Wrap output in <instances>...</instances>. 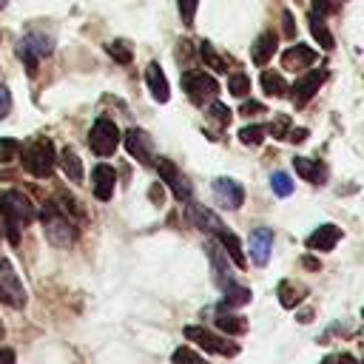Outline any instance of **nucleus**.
<instances>
[{
  "mask_svg": "<svg viewBox=\"0 0 364 364\" xmlns=\"http://www.w3.org/2000/svg\"><path fill=\"white\" fill-rule=\"evenodd\" d=\"M228 91H230L233 97H245V94L250 91V77L242 74V71L230 74V77H228Z\"/></svg>",
  "mask_w": 364,
  "mask_h": 364,
  "instance_id": "32",
  "label": "nucleus"
},
{
  "mask_svg": "<svg viewBox=\"0 0 364 364\" xmlns=\"http://www.w3.org/2000/svg\"><path fill=\"white\" fill-rule=\"evenodd\" d=\"M88 145H91V151L97 156H111L117 151V145H119V128H117V122L108 119V117H97L94 125H91V131H88Z\"/></svg>",
  "mask_w": 364,
  "mask_h": 364,
  "instance_id": "6",
  "label": "nucleus"
},
{
  "mask_svg": "<svg viewBox=\"0 0 364 364\" xmlns=\"http://www.w3.org/2000/svg\"><path fill=\"white\" fill-rule=\"evenodd\" d=\"M182 91L188 94V100L193 105H205V102L216 100L219 82L205 71H182Z\"/></svg>",
  "mask_w": 364,
  "mask_h": 364,
  "instance_id": "5",
  "label": "nucleus"
},
{
  "mask_svg": "<svg viewBox=\"0 0 364 364\" xmlns=\"http://www.w3.org/2000/svg\"><path fill=\"white\" fill-rule=\"evenodd\" d=\"M199 57H202L213 71H228V63L213 51V46H210L208 40H202V43H199Z\"/></svg>",
  "mask_w": 364,
  "mask_h": 364,
  "instance_id": "30",
  "label": "nucleus"
},
{
  "mask_svg": "<svg viewBox=\"0 0 364 364\" xmlns=\"http://www.w3.org/2000/svg\"><path fill=\"white\" fill-rule=\"evenodd\" d=\"M293 168H296V173H299L301 179H307V182H313V185H321V182L327 179V168H324V162H318V159L296 156V159H293Z\"/></svg>",
  "mask_w": 364,
  "mask_h": 364,
  "instance_id": "20",
  "label": "nucleus"
},
{
  "mask_svg": "<svg viewBox=\"0 0 364 364\" xmlns=\"http://www.w3.org/2000/svg\"><path fill=\"white\" fill-rule=\"evenodd\" d=\"M304 296H307V290H304L301 284H296V282H290V279L279 282V301H282V307H296Z\"/></svg>",
  "mask_w": 364,
  "mask_h": 364,
  "instance_id": "26",
  "label": "nucleus"
},
{
  "mask_svg": "<svg viewBox=\"0 0 364 364\" xmlns=\"http://www.w3.org/2000/svg\"><path fill=\"white\" fill-rule=\"evenodd\" d=\"M6 3H9V0H0V9H6Z\"/></svg>",
  "mask_w": 364,
  "mask_h": 364,
  "instance_id": "49",
  "label": "nucleus"
},
{
  "mask_svg": "<svg viewBox=\"0 0 364 364\" xmlns=\"http://www.w3.org/2000/svg\"><path fill=\"white\" fill-rule=\"evenodd\" d=\"M282 31L287 40L296 37V20H293V11H282Z\"/></svg>",
  "mask_w": 364,
  "mask_h": 364,
  "instance_id": "40",
  "label": "nucleus"
},
{
  "mask_svg": "<svg viewBox=\"0 0 364 364\" xmlns=\"http://www.w3.org/2000/svg\"><path fill=\"white\" fill-rule=\"evenodd\" d=\"M341 242V228L338 225H318L310 236H307V247L316 253H327Z\"/></svg>",
  "mask_w": 364,
  "mask_h": 364,
  "instance_id": "15",
  "label": "nucleus"
},
{
  "mask_svg": "<svg viewBox=\"0 0 364 364\" xmlns=\"http://www.w3.org/2000/svg\"><path fill=\"white\" fill-rule=\"evenodd\" d=\"M304 264H307V267H313V270L318 267V262H316V259H310V256H304Z\"/></svg>",
  "mask_w": 364,
  "mask_h": 364,
  "instance_id": "47",
  "label": "nucleus"
},
{
  "mask_svg": "<svg viewBox=\"0 0 364 364\" xmlns=\"http://www.w3.org/2000/svg\"><path fill=\"white\" fill-rule=\"evenodd\" d=\"M40 219H43L46 239H48L51 245H57V247H68V245L77 239V225L68 219V213H65L60 205L46 202V205H43Z\"/></svg>",
  "mask_w": 364,
  "mask_h": 364,
  "instance_id": "2",
  "label": "nucleus"
},
{
  "mask_svg": "<svg viewBox=\"0 0 364 364\" xmlns=\"http://www.w3.org/2000/svg\"><path fill=\"white\" fill-rule=\"evenodd\" d=\"M208 117L213 119V122H219V125H230V108L225 105V102H210L208 105Z\"/></svg>",
  "mask_w": 364,
  "mask_h": 364,
  "instance_id": "37",
  "label": "nucleus"
},
{
  "mask_svg": "<svg viewBox=\"0 0 364 364\" xmlns=\"http://www.w3.org/2000/svg\"><path fill=\"white\" fill-rule=\"evenodd\" d=\"M0 364H14V350L0 347Z\"/></svg>",
  "mask_w": 364,
  "mask_h": 364,
  "instance_id": "45",
  "label": "nucleus"
},
{
  "mask_svg": "<svg viewBox=\"0 0 364 364\" xmlns=\"http://www.w3.org/2000/svg\"><path fill=\"white\" fill-rule=\"evenodd\" d=\"M205 253H208V259H210V264H213L216 282H219V284H228V282H230V279L225 276V273H228V253H222L216 242H208V245H205Z\"/></svg>",
  "mask_w": 364,
  "mask_h": 364,
  "instance_id": "22",
  "label": "nucleus"
},
{
  "mask_svg": "<svg viewBox=\"0 0 364 364\" xmlns=\"http://www.w3.org/2000/svg\"><path fill=\"white\" fill-rule=\"evenodd\" d=\"M287 139H290V142H304V139H307V128H293V131L287 134Z\"/></svg>",
  "mask_w": 364,
  "mask_h": 364,
  "instance_id": "44",
  "label": "nucleus"
},
{
  "mask_svg": "<svg viewBox=\"0 0 364 364\" xmlns=\"http://www.w3.org/2000/svg\"><path fill=\"white\" fill-rule=\"evenodd\" d=\"M247 247H250V259L253 264L264 267L270 262V250H273V230L270 228H256L247 239Z\"/></svg>",
  "mask_w": 364,
  "mask_h": 364,
  "instance_id": "13",
  "label": "nucleus"
},
{
  "mask_svg": "<svg viewBox=\"0 0 364 364\" xmlns=\"http://www.w3.org/2000/svg\"><path fill=\"white\" fill-rule=\"evenodd\" d=\"M57 162H60L65 179H71V182H82V162H80V156H77L71 148H65V151L57 156Z\"/></svg>",
  "mask_w": 364,
  "mask_h": 364,
  "instance_id": "23",
  "label": "nucleus"
},
{
  "mask_svg": "<svg viewBox=\"0 0 364 364\" xmlns=\"http://www.w3.org/2000/svg\"><path fill=\"white\" fill-rule=\"evenodd\" d=\"M9 114H11V91L0 85V119H6Z\"/></svg>",
  "mask_w": 364,
  "mask_h": 364,
  "instance_id": "41",
  "label": "nucleus"
},
{
  "mask_svg": "<svg viewBox=\"0 0 364 364\" xmlns=\"http://www.w3.org/2000/svg\"><path fill=\"white\" fill-rule=\"evenodd\" d=\"M276 48H279V37H276L273 31H262V34L256 37L253 48H250V57H253V63L262 68V65H267V63L273 60Z\"/></svg>",
  "mask_w": 364,
  "mask_h": 364,
  "instance_id": "19",
  "label": "nucleus"
},
{
  "mask_svg": "<svg viewBox=\"0 0 364 364\" xmlns=\"http://www.w3.org/2000/svg\"><path fill=\"white\" fill-rule=\"evenodd\" d=\"M264 134H267L264 125H245V128L239 131V139H242L245 145H262V142H264Z\"/></svg>",
  "mask_w": 364,
  "mask_h": 364,
  "instance_id": "33",
  "label": "nucleus"
},
{
  "mask_svg": "<svg viewBox=\"0 0 364 364\" xmlns=\"http://www.w3.org/2000/svg\"><path fill=\"white\" fill-rule=\"evenodd\" d=\"M0 338H3V321H0Z\"/></svg>",
  "mask_w": 364,
  "mask_h": 364,
  "instance_id": "50",
  "label": "nucleus"
},
{
  "mask_svg": "<svg viewBox=\"0 0 364 364\" xmlns=\"http://www.w3.org/2000/svg\"><path fill=\"white\" fill-rule=\"evenodd\" d=\"M222 290H225V299H222V307H245L247 301H250V290L247 287H242V284H236V282H228V284H222Z\"/></svg>",
  "mask_w": 364,
  "mask_h": 364,
  "instance_id": "24",
  "label": "nucleus"
},
{
  "mask_svg": "<svg viewBox=\"0 0 364 364\" xmlns=\"http://www.w3.org/2000/svg\"><path fill=\"white\" fill-rule=\"evenodd\" d=\"M321 364H358L350 353H333V355H327Z\"/></svg>",
  "mask_w": 364,
  "mask_h": 364,
  "instance_id": "43",
  "label": "nucleus"
},
{
  "mask_svg": "<svg viewBox=\"0 0 364 364\" xmlns=\"http://www.w3.org/2000/svg\"><path fill=\"white\" fill-rule=\"evenodd\" d=\"M156 171H159V179L173 191V196H176L179 202H188V199H191V182L182 176V171H179L171 159L159 156V159H156Z\"/></svg>",
  "mask_w": 364,
  "mask_h": 364,
  "instance_id": "10",
  "label": "nucleus"
},
{
  "mask_svg": "<svg viewBox=\"0 0 364 364\" xmlns=\"http://www.w3.org/2000/svg\"><path fill=\"white\" fill-rule=\"evenodd\" d=\"M213 196H216V202H219L222 208L236 210V208H242V202H245V188H242L236 179H230V176H216V179H213Z\"/></svg>",
  "mask_w": 364,
  "mask_h": 364,
  "instance_id": "12",
  "label": "nucleus"
},
{
  "mask_svg": "<svg viewBox=\"0 0 364 364\" xmlns=\"http://www.w3.org/2000/svg\"><path fill=\"white\" fill-rule=\"evenodd\" d=\"M239 114H245V117H253V114H264V105H262V102H256V100H247V102H242Z\"/></svg>",
  "mask_w": 364,
  "mask_h": 364,
  "instance_id": "42",
  "label": "nucleus"
},
{
  "mask_svg": "<svg viewBox=\"0 0 364 364\" xmlns=\"http://www.w3.org/2000/svg\"><path fill=\"white\" fill-rule=\"evenodd\" d=\"M122 142H125V151H128L136 162H142V165H154V162H156V159H154V139H151L142 128L125 131Z\"/></svg>",
  "mask_w": 364,
  "mask_h": 364,
  "instance_id": "11",
  "label": "nucleus"
},
{
  "mask_svg": "<svg viewBox=\"0 0 364 364\" xmlns=\"http://www.w3.org/2000/svg\"><path fill=\"white\" fill-rule=\"evenodd\" d=\"M270 134H273V139H284L287 134H290V117H284V114H279L273 122H270V128H267Z\"/></svg>",
  "mask_w": 364,
  "mask_h": 364,
  "instance_id": "38",
  "label": "nucleus"
},
{
  "mask_svg": "<svg viewBox=\"0 0 364 364\" xmlns=\"http://www.w3.org/2000/svg\"><path fill=\"white\" fill-rule=\"evenodd\" d=\"M20 151H23V145H20L17 139L0 136V162H14V159L20 156Z\"/></svg>",
  "mask_w": 364,
  "mask_h": 364,
  "instance_id": "34",
  "label": "nucleus"
},
{
  "mask_svg": "<svg viewBox=\"0 0 364 364\" xmlns=\"http://www.w3.org/2000/svg\"><path fill=\"white\" fill-rule=\"evenodd\" d=\"M196 6H199V0H176V9H179V20H182V26H193V17H196Z\"/></svg>",
  "mask_w": 364,
  "mask_h": 364,
  "instance_id": "36",
  "label": "nucleus"
},
{
  "mask_svg": "<svg viewBox=\"0 0 364 364\" xmlns=\"http://www.w3.org/2000/svg\"><path fill=\"white\" fill-rule=\"evenodd\" d=\"M151 199H154V202H162V185H154V188H151Z\"/></svg>",
  "mask_w": 364,
  "mask_h": 364,
  "instance_id": "46",
  "label": "nucleus"
},
{
  "mask_svg": "<svg viewBox=\"0 0 364 364\" xmlns=\"http://www.w3.org/2000/svg\"><path fill=\"white\" fill-rule=\"evenodd\" d=\"M0 216H3V225H6V239L11 245L20 242V228L23 225H31L34 222V205L26 193L20 191H6L0 196Z\"/></svg>",
  "mask_w": 364,
  "mask_h": 364,
  "instance_id": "1",
  "label": "nucleus"
},
{
  "mask_svg": "<svg viewBox=\"0 0 364 364\" xmlns=\"http://www.w3.org/2000/svg\"><path fill=\"white\" fill-rule=\"evenodd\" d=\"M324 80H327V71H324V68H316V71L301 74V77L293 82V88H290L293 105H296V108H304V105L316 97V91L321 88V82H324Z\"/></svg>",
  "mask_w": 364,
  "mask_h": 364,
  "instance_id": "9",
  "label": "nucleus"
},
{
  "mask_svg": "<svg viewBox=\"0 0 364 364\" xmlns=\"http://www.w3.org/2000/svg\"><path fill=\"white\" fill-rule=\"evenodd\" d=\"M336 9V0H310V11L318 17H330Z\"/></svg>",
  "mask_w": 364,
  "mask_h": 364,
  "instance_id": "39",
  "label": "nucleus"
},
{
  "mask_svg": "<svg viewBox=\"0 0 364 364\" xmlns=\"http://www.w3.org/2000/svg\"><path fill=\"white\" fill-rule=\"evenodd\" d=\"M114 185H117V173L111 165H97L91 171V188H94V196L108 202L114 196Z\"/></svg>",
  "mask_w": 364,
  "mask_h": 364,
  "instance_id": "16",
  "label": "nucleus"
},
{
  "mask_svg": "<svg viewBox=\"0 0 364 364\" xmlns=\"http://www.w3.org/2000/svg\"><path fill=\"white\" fill-rule=\"evenodd\" d=\"M316 60H318L316 48H310V46H304V43H296V46H290V48L282 54V65H284L287 71H304V68H310Z\"/></svg>",
  "mask_w": 364,
  "mask_h": 364,
  "instance_id": "14",
  "label": "nucleus"
},
{
  "mask_svg": "<svg viewBox=\"0 0 364 364\" xmlns=\"http://www.w3.org/2000/svg\"><path fill=\"white\" fill-rule=\"evenodd\" d=\"M307 23H310V31H313V37H316V43L321 46V48H333L336 46V40H333V34H330V28L324 26V17H318V14H313L310 11V17H307Z\"/></svg>",
  "mask_w": 364,
  "mask_h": 364,
  "instance_id": "28",
  "label": "nucleus"
},
{
  "mask_svg": "<svg viewBox=\"0 0 364 364\" xmlns=\"http://www.w3.org/2000/svg\"><path fill=\"white\" fill-rule=\"evenodd\" d=\"M20 154H23V168H26L31 176H37V179H46V176L54 171V165H57V151H54L51 139H46V136L34 139V142L26 145Z\"/></svg>",
  "mask_w": 364,
  "mask_h": 364,
  "instance_id": "3",
  "label": "nucleus"
},
{
  "mask_svg": "<svg viewBox=\"0 0 364 364\" xmlns=\"http://www.w3.org/2000/svg\"><path fill=\"white\" fill-rule=\"evenodd\" d=\"M105 51H108L111 60H117L119 65H128V63L134 60V51H131V46H128L125 40H114V43H108Z\"/></svg>",
  "mask_w": 364,
  "mask_h": 364,
  "instance_id": "29",
  "label": "nucleus"
},
{
  "mask_svg": "<svg viewBox=\"0 0 364 364\" xmlns=\"http://www.w3.org/2000/svg\"><path fill=\"white\" fill-rule=\"evenodd\" d=\"M185 338L188 341H196L202 350L216 353V355H236L239 353V344H233V341H228V338H222V336H216V333H210L205 327H196V324H188L185 327Z\"/></svg>",
  "mask_w": 364,
  "mask_h": 364,
  "instance_id": "8",
  "label": "nucleus"
},
{
  "mask_svg": "<svg viewBox=\"0 0 364 364\" xmlns=\"http://www.w3.org/2000/svg\"><path fill=\"white\" fill-rule=\"evenodd\" d=\"M0 233H6V225H3V219H0Z\"/></svg>",
  "mask_w": 364,
  "mask_h": 364,
  "instance_id": "48",
  "label": "nucleus"
},
{
  "mask_svg": "<svg viewBox=\"0 0 364 364\" xmlns=\"http://www.w3.org/2000/svg\"><path fill=\"white\" fill-rule=\"evenodd\" d=\"M0 301L14 307V310H23L28 301L26 287H23L20 276L14 273V264L9 259H0Z\"/></svg>",
  "mask_w": 364,
  "mask_h": 364,
  "instance_id": "7",
  "label": "nucleus"
},
{
  "mask_svg": "<svg viewBox=\"0 0 364 364\" xmlns=\"http://www.w3.org/2000/svg\"><path fill=\"white\" fill-rule=\"evenodd\" d=\"M213 321H216V327H219L222 333H228V336H242V333L247 330V318H245V316H236V313H219Z\"/></svg>",
  "mask_w": 364,
  "mask_h": 364,
  "instance_id": "27",
  "label": "nucleus"
},
{
  "mask_svg": "<svg viewBox=\"0 0 364 364\" xmlns=\"http://www.w3.org/2000/svg\"><path fill=\"white\" fill-rule=\"evenodd\" d=\"M270 188H273V193H276V196H282V199H284V196H290V193H293V179H290L284 171H276V173L270 176Z\"/></svg>",
  "mask_w": 364,
  "mask_h": 364,
  "instance_id": "31",
  "label": "nucleus"
},
{
  "mask_svg": "<svg viewBox=\"0 0 364 364\" xmlns=\"http://www.w3.org/2000/svg\"><path fill=\"white\" fill-rule=\"evenodd\" d=\"M145 82H148V91H151V97H154L156 102H168L171 85H168L165 71L159 68V63H148V68H145Z\"/></svg>",
  "mask_w": 364,
  "mask_h": 364,
  "instance_id": "18",
  "label": "nucleus"
},
{
  "mask_svg": "<svg viewBox=\"0 0 364 364\" xmlns=\"http://www.w3.org/2000/svg\"><path fill=\"white\" fill-rule=\"evenodd\" d=\"M259 82H262V91H264L267 97H284V94L290 91L287 82H284V77H282L279 71H262Z\"/></svg>",
  "mask_w": 364,
  "mask_h": 364,
  "instance_id": "25",
  "label": "nucleus"
},
{
  "mask_svg": "<svg viewBox=\"0 0 364 364\" xmlns=\"http://www.w3.org/2000/svg\"><path fill=\"white\" fill-rule=\"evenodd\" d=\"M54 51V37L43 34V31H31L17 43V57L23 60L28 74H37V63L46 60Z\"/></svg>",
  "mask_w": 364,
  "mask_h": 364,
  "instance_id": "4",
  "label": "nucleus"
},
{
  "mask_svg": "<svg viewBox=\"0 0 364 364\" xmlns=\"http://www.w3.org/2000/svg\"><path fill=\"white\" fill-rule=\"evenodd\" d=\"M216 239H219V245L225 247V253L230 256V262L236 264V267H245L247 264V259H245V253H242V242H239V236L236 233H230V230H219L216 233Z\"/></svg>",
  "mask_w": 364,
  "mask_h": 364,
  "instance_id": "21",
  "label": "nucleus"
},
{
  "mask_svg": "<svg viewBox=\"0 0 364 364\" xmlns=\"http://www.w3.org/2000/svg\"><path fill=\"white\" fill-rule=\"evenodd\" d=\"M171 364H208V361H205L199 353H193L191 347H176Z\"/></svg>",
  "mask_w": 364,
  "mask_h": 364,
  "instance_id": "35",
  "label": "nucleus"
},
{
  "mask_svg": "<svg viewBox=\"0 0 364 364\" xmlns=\"http://www.w3.org/2000/svg\"><path fill=\"white\" fill-rule=\"evenodd\" d=\"M188 219L193 222V228H199V230H205V233H219L225 225H222V219L213 213V210H208V208H202V205H196V202H191L188 199Z\"/></svg>",
  "mask_w": 364,
  "mask_h": 364,
  "instance_id": "17",
  "label": "nucleus"
}]
</instances>
